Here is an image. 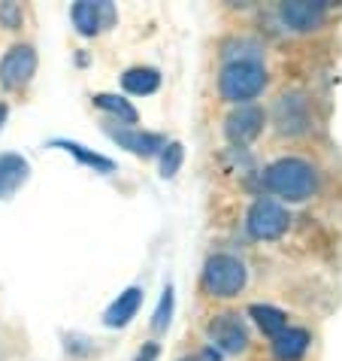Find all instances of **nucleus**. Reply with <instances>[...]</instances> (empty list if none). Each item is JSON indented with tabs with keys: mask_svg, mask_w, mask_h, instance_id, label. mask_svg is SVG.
I'll return each instance as SVG.
<instances>
[{
	"mask_svg": "<svg viewBox=\"0 0 342 361\" xmlns=\"http://www.w3.org/2000/svg\"><path fill=\"white\" fill-rule=\"evenodd\" d=\"M264 183L273 195L291 200V204H300L318 188V173L303 158H279L267 167Z\"/></svg>",
	"mask_w": 342,
	"mask_h": 361,
	"instance_id": "obj_1",
	"label": "nucleus"
},
{
	"mask_svg": "<svg viewBox=\"0 0 342 361\" xmlns=\"http://www.w3.org/2000/svg\"><path fill=\"white\" fill-rule=\"evenodd\" d=\"M267 85V67L260 61H227L218 76V92L230 104L246 106Z\"/></svg>",
	"mask_w": 342,
	"mask_h": 361,
	"instance_id": "obj_2",
	"label": "nucleus"
},
{
	"mask_svg": "<svg viewBox=\"0 0 342 361\" xmlns=\"http://www.w3.org/2000/svg\"><path fill=\"white\" fill-rule=\"evenodd\" d=\"M246 279H248L246 264L239 262L236 255H227V252L213 255L203 267V288H206V295H213V298L239 295L246 286Z\"/></svg>",
	"mask_w": 342,
	"mask_h": 361,
	"instance_id": "obj_3",
	"label": "nucleus"
},
{
	"mask_svg": "<svg viewBox=\"0 0 342 361\" xmlns=\"http://www.w3.org/2000/svg\"><path fill=\"white\" fill-rule=\"evenodd\" d=\"M291 213L273 197H258L246 216V228L255 240H276L288 231Z\"/></svg>",
	"mask_w": 342,
	"mask_h": 361,
	"instance_id": "obj_4",
	"label": "nucleus"
},
{
	"mask_svg": "<svg viewBox=\"0 0 342 361\" xmlns=\"http://www.w3.org/2000/svg\"><path fill=\"white\" fill-rule=\"evenodd\" d=\"M37 73V52L31 46H13L0 61V82L4 88H22Z\"/></svg>",
	"mask_w": 342,
	"mask_h": 361,
	"instance_id": "obj_5",
	"label": "nucleus"
},
{
	"mask_svg": "<svg viewBox=\"0 0 342 361\" xmlns=\"http://www.w3.org/2000/svg\"><path fill=\"white\" fill-rule=\"evenodd\" d=\"M209 340L213 346L221 349V353H243L248 346V331L243 325V319L234 316V313H221L209 322Z\"/></svg>",
	"mask_w": 342,
	"mask_h": 361,
	"instance_id": "obj_6",
	"label": "nucleus"
},
{
	"mask_svg": "<svg viewBox=\"0 0 342 361\" xmlns=\"http://www.w3.org/2000/svg\"><path fill=\"white\" fill-rule=\"evenodd\" d=\"M281 22L294 31H315L327 18V4L324 0H288L281 4Z\"/></svg>",
	"mask_w": 342,
	"mask_h": 361,
	"instance_id": "obj_7",
	"label": "nucleus"
},
{
	"mask_svg": "<svg viewBox=\"0 0 342 361\" xmlns=\"http://www.w3.org/2000/svg\"><path fill=\"white\" fill-rule=\"evenodd\" d=\"M224 131H227V140L230 143H236V146H243V143H251L260 131H264V109L260 106H236L234 113L227 116V122H224Z\"/></svg>",
	"mask_w": 342,
	"mask_h": 361,
	"instance_id": "obj_8",
	"label": "nucleus"
},
{
	"mask_svg": "<svg viewBox=\"0 0 342 361\" xmlns=\"http://www.w3.org/2000/svg\"><path fill=\"white\" fill-rule=\"evenodd\" d=\"M106 134L113 137L118 146H125L127 152L143 155V158L164 152V146H167V137L152 134V131H139V128H106Z\"/></svg>",
	"mask_w": 342,
	"mask_h": 361,
	"instance_id": "obj_9",
	"label": "nucleus"
},
{
	"mask_svg": "<svg viewBox=\"0 0 342 361\" xmlns=\"http://www.w3.org/2000/svg\"><path fill=\"white\" fill-rule=\"evenodd\" d=\"M115 22V9L113 4H91V0H82V4L73 6V25L82 37H94L97 31H103L106 25Z\"/></svg>",
	"mask_w": 342,
	"mask_h": 361,
	"instance_id": "obj_10",
	"label": "nucleus"
},
{
	"mask_svg": "<svg viewBox=\"0 0 342 361\" xmlns=\"http://www.w3.org/2000/svg\"><path fill=\"white\" fill-rule=\"evenodd\" d=\"M276 125L281 134H300L309 125V109L303 94H281L276 104Z\"/></svg>",
	"mask_w": 342,
	"mask_h": 361,
	"instance_id": "obj_11",
	"label": "nucleus"
},
{
	"mask_svg": "<svg viewBox=\"0 0 342 361\" xmlns=\"http://www.w3.org/2000/svg\"><path fill=\"white\" fill-rule=\"evenodd\" d=\"M139 304H143V288L139 286H130V288H125L122 295H118L113 304L106 307V313H103V322L109 325V328H125L130 319L137 316V310H139Z\"/></svg>",
	"mask_w": 342,
	"mask_h": 361,
	"instance_id": "obj_12",
	"label": "nucleus"
},
{
	"mask_svg": "<svg viewBox=\"0 0 342 361\" xmlns=\"http://www.w3.org/2000/svg\"><path fill=\"white\" fill-rule=\"evenodd\" d=\"M27 173H31V167H27L22 155H15V152L0 155V197L4 200L13 197L27 183Z\"/></svg>",
	"mask_w": 342,
	"mask_h": 361,
	"instance_id": "obj_13",
	"label": "nucleus"
},
{
	"mask_svg": "<svg viewBox=\"0 0 342 361\" xmlns=\"http://www.w3.org/2000/svg\"><path fill=\"white\" fill-rule=\"evenodd\" d=\"M309 331L306 328H285L281 334L273 340V353L279 361H297L306 355L309 349Z\"/></svg>",
	"mask_w": 342,
	"mask_h": 361,
	"instance_id": "obj_14",
	"label": "nucleus"
},
{
	"mask_svg": "<svg viewBox=\"0 0 342 361\" xmlns=\"http://www.w3.org/2000/svg\"><path fill=\"white\" fill-rule=\"evenodd\" d=\"M122 85L130 94H152L160 88V73L155 67H130V70H125Z\"/></svg>",
	"mask_w": 342,
	"mask_h": 361,
	"instance_id": "obj_15",
	"label": "nucleus"
},
{
	"mask_svg": "<svg viewBox=\"0 0 342 361\" xmlns=\"http://www.w3.org/2000/svg\"><path fill=\"white\" fill-rule=\"evenodd\" d=\"M248 316L255 319L258 328L264 331L267 337H273V340L288 328V316L281 313L279 307H270V304H251V307H248Z\"/></svg>",
	"mask_w": 342,
	"mask_h": 361,
	"instance_id": "obj_16",
	"label": "nucleus"
},
{
	"mask_svg": "<svg viewBox=\"0 0 342 361\" xmlns=\"http://www.w3.org/2000/svg\"><path fill=\"white\" fill-rule=\"evenodd\" d=\"M52 146H58V149H64V152H70L73 158H79L82 164H88V167H94V170H100V173H113L115 170V164L109 161V158H103V155H97V152H88V149L82 146V143H73V140H55Z\"/></svg>",
	"mask_w": 342,
	"mask_h": 361,
	"instance_id": "obj_17",
	"label": "nucleus"
},
{
	"mask_svg": "<svg viewBox=\"0 0 342 361\" xmlns=\"http://www.w3.org/2000/svg\"><path fill=\"white\" fill-rule=\"evenodd\" d=\"M94 106H100V109H106V113H113V116H118V122H125V125H137V109L130 106V100H125V97H118V94H94Z\"/></svg>",
	"mask_w": 342,
	"mask_h": 361,
	"instance_id": "obj_18",
	"label": "nucleus"
},
{
	"mask_svg": "<svg viewBox=\"0 0 342 361\" xmlns=\"http://www.w3.org/2000/svg\"><path fill=\"white\" fill-rule=\"evenodd\" d=\"M182 158H185L182 143H167L164 152H160V176H164V179L176 176L179 167H182Z\"/></svg>",
	"mask_w": 342,
	"mask_h": 361,
	"instance_id": "obj_19",
	"label": "nucleus"
},
{
	"mask_svg": "<svg viewBox=\"0 0 342 361\" xmlns=\"http://www.w3.org/2000/svg\"><path fill=\"white\" fill-rule=\"evenodd\" d=\"M170 316H173V286H167L164 295H160V304H158L155 316H152V328L155 331H164L170 325Z\"/></svg>",
	"mask_w": 342,
	"mask_h": 361,
	"instance_id": "obj_20",
	"label": "nucleus"
},
{
	"mask_svg": "<svg viewBox=\"0 0 342 361\" xmlns=\"http://www.w3.org/2000/svg\"><path fill=\"white\" fill-rule=\"evenodd\" d=\"M0 22H4L9 31H15V27L22 25V9H18L15 4H4L0 6Z\"/></svg>",
	"mask_w": 342,
	"mask_h": 361,
	"instance_id": "obj_21",
	"label": "nucleus"
},
{
	"mask_svg": "<svg viewBox=\"0 0 342 361\" xmlns=\"http://www.w3.org/2000/svg\"><path fill=\"white\" fill-rule=\"evenodd\" d=\"M155 355H158V343H146V349L137 355V361H155Z\"/></svg>",
	"mask_w": 342,
	"mask_h": 361,
	"instance_id": "obj_22",
	"label": "nucleus"
},
{
	"mask_svg": "<svg viewBox=\"0 0 342 361\" xmlns=\"http://www.w3.org/2000/svg\"><path fill=\"white\" fill-rule=\"evenodd\" d=\"M6 122V104H0V125Z\"/></svg>",
	"mask_w": 342,
	"mask_h": 361,
	"instance_id": "obj_23",
	"label": "nucleus"
},
{
	"mask_svg": "<svg viewBox=\"0 0 342 361\" xmlns=\"http://www.w3.org/2000/svg\"><path fill=\"white\" fill-rule=\"evenodd\" d=\"M182 361H200V358H197V355H191V358H182Z\"/></svg>",
	"mask_w": 342,
	"mask_h": 361,
	"instance_id": "obj_24",
	"label": "nucleus"
}]
</instances>
